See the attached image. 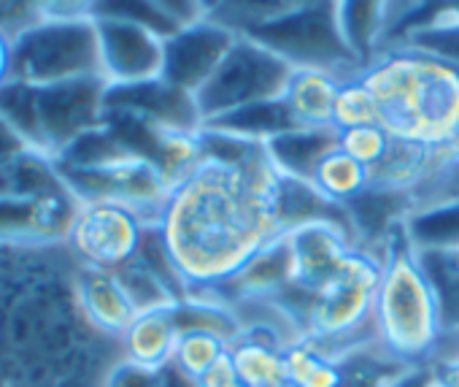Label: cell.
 <instances>
[{
  "label": "cell",
  "mask_w": 459,
  "mask_h": 387,
  "mask_svg": "<svg viewBox=\"0 0 459 387\" xmlns=\"http://www.w3.org/2000/svg\"><path fill=\"white\" fill-rule=\"evenodd\" d=\"M279 184L281 173L265 146L247 163L203 157L170 187L154 228L186 285V295L230 282L284 233Z\"/></svg>",
  "instance_id": "obj_1"
},
{
  "label": "cell",
  "mask_w": 459,
  "mask_h": 387,
  "mask_svg": "<svg viewBox=\"0 0 459 387\" xmlns=\"http://www.w3.org/2000/svg\"><path fill=\"white\" fill-rule=\"evenodd\" d=\"M378 106V125L403 141L432 149H459V66L394 44L362 74Z\"/></svg>",
  "instance_id": "obj_2"
},
{
  "label": "cell",
  "mask_w": 459,
  "mask_h": 387,
  "mask_svg": "<svg viewBox=\"0 0 459 387\" xmlns=\"http://www.w3.org/2000/svg\"><path fill=\"white\" fill-rule=\"evenodd\" d=\"M386 266L373 303L376 341L386 357L408 368H427L440 333L432 287L400 223L384 242Z\"/></svg>",
  "instance_id": "obj_3"
},
{
  "label": "cell",
  "mask_w": 459,
  "mask_h": 387,
  "mask_svg": "<svg viewBox=\"0 0 459 387\" xmlns=\"http://www.w3.org/2000/svg\"><path fill=\"white\" fill-rule=\"evenodd\" d=\"M108 84L79 79L52 87L9 82L0 90V117L39 154L57 160L79 138L106 125Z\"/></svg>",
  "instance_id": "obj_4"
},
{
  "label": "cell",
  "mask_w": 459,
  "mask_h": 387,
  "mask_svg": "<svg viewBox=\"0 0 459 387\" xmlns=\"http://www.w3.org/2000/svg\"><path fill=\"white\" fill-rule=\"evenodd\" d=\"M386 252L354 247L333 279L314 295L306 317V339L333 357L378 344L373 328V303L384 279Z\"/></svg>",
  "instance_id": "obj_5"
},
{
  "label": "cell",
  "mask_w": 459,
  "mask_h": 387,
  "mask_svg": "<svg viewBox=\"0 0 459 387\" xmlns=\"http://www.w3.org/2000/svg\"><path fill=\"white\" fill-rule=\"evenodd\" d=\"M95 76H100V44L92 17H44L14 36L12 82L52 87Z\"/></svg>",
  "instance_id": "obj_6"
},
{
  "label": "cell",
  "mask_w": 459,
  "mask_h": 387,
  "mask_svg": "<svg viewBox=\"0 0 459 387\" xmlns=\"http://www.w3.org/2000/svg\"><path fill=\"white\" fill-rule=\"evenodd\" d=\"M292 74L295 68L284 57L252 36L238 33L236 44L230 47L213 76L195 92L200 122L205 125L224 114L284 98Z\"/></svg>",
  "instance_id": "obj_7"
},
{
  "label": "cell",
  "mask_w": 459,
  "mask_h": 387,
  "mask_svg": "<svg viewBox=\"0 0 459 387\" xmlns=\"http://www.w3.org/2000/svg\"><path fill=\"white\" fill-rule=\"evenodd\" d=\"M247 36L284 57L292 68L327 71L341 79H354L362 74V63L354 57L343 39L335 4L276 20L249 31Z\"/></svg>",
  "instance_id": "obj_8"
},
{
  "label": "cell",
  "mask_w": 459,
  "mask_h": 387,
  "mask_svg": "<svg viewBox=\"0 0 459 387\" xmlns=\"http://www.w3.org/2000/svg\"><path fill=\"white\" fill-rule=\"evenodd\" d=\"M149 228L154 225L125 204L79 201L63 247L76 266L117 274L138 258Z\"/></svg>",
  "instance_id": "obj_9"
},
{
  "label": "cell",
  "mask_w": 459,
  "mask_h": 387,
  "mask_svg": "<svg viewBox=\"0 0 459 387\" xmlns=\"http://www.w3.org/2000/svg\"><path fill=\"white\" fill-rule=\"evenodd\" d=\"M92 20L100 44V76L108 87H135L162 79L168 36L130 20Z\"/></svg>",
  "instance_id": "obj_10"
},
{
  "label": "cell",
  "mask_w": 459,
  "mask_h": 387,
  "mask_svg": "<svg viewBox=\"0 0 459 387\" xmlns=\"http://www.w3.org/2000/svg\"><path fill=\"white\" fill-rule=\"evenodd\" d=\"M79 198L71 189L47 196H0V250L63 247Z\"/></svg>",
  "instance_id": "obj_11"
},
{
  "label": "cell",
  "mask_w": 459,
  "mask_h": 387,
  "mask_svg": "<svg viewBox=\"0 0 459 387\" xmlns=\"http://www.w3.org/2000/svg\"><path fill=\"white\" fill-rule=\"evenodd\" d=\"M435 0H338L343 39L362 68L394 47Z\"/></svg>",
  "instance_id": "obj_12"
},
{
  "label": "cell",
  "mask_w": 459,
  "mask_h": 387,
  "mask_svg": "<svg viewBox=\"0 0 459 387\" xmlns=\"http://www.w3.org/2000/svg\"><path fill=\"white\" fill-rule=\"evenodd\" d=\"M236 31H230L213 17H203L176 31L165 41L162 82L195 98V92L213 76L230 47L236 44Z\"/></svg>",
  "instance_id": "obj_13"
},
{
  "label": "cell",
  "mask_w": 459,
  "mask_h": 387,
  "mask_svg": "<svg viewBox=\"0 0 459 387\" xmlns=\"http://www.w3.org/2000/svg\"><path fill=\"white\" fill-rule=\"evenodd\" d=\"M287 242H290L292 266H295L292 285L311 295L327 279H333L335 271L341 268V263L346 260V255L354 247H359L354 231L349 225H341L333 220H316V223L298 225V228L287 231Z\"/></svg>",
  "instance_id": "obj_14"
},
{
  "label": "cell",
  "mask_w": 459,
  "mask_h": 387,
  "mask_svg": "<svg viewBox=\"0 0 459 387\" xmlns=\"http://www.w3.org/2000/svg\"><path fill=\"white\" fill-rule=\"evenodd\" d=\"M74 295L84 322L106 341H119L138 317L117 274L82 268L74 271Z\"/></svg>",
  "instance_id": "obj_15"
},
{
  "label": "cell",
  "mask_w": 459,
  "mask_h": 387,
  "mask_svg": "<svg viewBox=\"0 0 459 387\" xmlns=\"http://www.w3.org/2000/svg\"><path fill=\"white\" fill-rule=\"evenodd\" d=\"M178 322H176V306L170 309H154L141 312L133 325L125 330V336L117 341L119 357L152 371H160L173 360L176 344H178Z\"/></svg>",
  "instance_id": "obj_16"
},
{
  "label": "cell",
  "mask_w": 459,
  "mask_h": 387,
  "mask_svg": "<svg viewBox=\"0 0 459 387\" xmlns=\"http://www.w3.org/2000/svg\"><path fill=\"white\" fill-rule=\"evenodd\" d=\"M271 163L279 173L311 181L316 165L338 149V130L335 128H295L271 138L268 144Z\"/></svg>",
  "instance_id": "obj_17"
},
{
  "label": "cell",
  "mask_w": 459,
  "mask_h": 387,
  "mask_svg": "<svg viewBox=\"0 0 459 387\" xmlns=\"http://www.w3.org/2000/svg\"><path fill=\"white\" fill-rule=\"evenodd\" d=\"M346 79L314 71V68H295L290 87L284 92V103L298 128H333V109L338 90Z\"/></svg>",
  "instance_id": "obj_18"
},
{
  "label": "cell",
  "mask_w": 459,
  "mask_h": 387,
  "mask_svg": "<svg viewBox=\"0 0 459 387\" xmlns=\"http://www.w3.org/2000/svg\"><path fill=\"white\" fill-rule=\"evenodd\" d=\"M333 4H338V0H221L211 17L236 33H249L276 20Z\"/></svg>",
  "instance_id": "obj_19"
},
{
  "label": "cell",
  "mask_w": 459,
  "mask_h": 387,
  "mask_svg": "<svg viewBox=\"0 0 459 387\" xmlns=\"http://www.w3.org/2000/svg\"><path fill=\"white\" fill-rule=\"evenodd\" d=\"M203 128L221 130V133H230V136L247 138V141L268 144L271 138H276L281 133H290L298 125H295V119L290 114L284 98H279V101H265V103H257V106H249V109H241V111H233V114H224L219 119L205 122Z\"/></svg>",
  "instance_id": "obj_20"
},
{
  "label": "cell",
  "mask_w": 459,
  "mask_h": 387,
  "mask_svg": "<svg viewBox=\"0 0 459 387\" xmlns=\"http://www.w3.org/2000/svg\"><path fill=\"white\" fill-rule=\"evenodd\" d=\"M435 295L440 330H459V250H416Z\"/></svg>",
  "instance_id": "obj_21"
},
{
  "label": "cell",
  "mask_w": 459,
  "mask_h": 387,
  "mask_svg": "<svg viewBox=\"0 0 459 387\" xmlns=\"http://www.w3.org/2000/svg\"><path fill=\"white\" fill-rule=\"evenodd\" d=\"M311 184L322 192L327 201H333L338 207H349L370 189V168L357 163L343 149H333L316 165Z\"/></svg>",
  "instance_id": "obj_22"
},
{
  "label": "cell",
  "mask_w": 459,
  "mask_h": 387,
  "mask_svg": "<svg viewBox=\"0 0 459 387\" xmlns=\"http://www.w3.org/2000/svg\"><path fill=\"white\" fill-rule=\"evenodd\" d=\"M230 352V341L208 330H181L173 360L181 371L200 379L221 355Z\"/></svg>",
  "instance_id": "obj_23"
},
{
  "label": "cell",
  "mask_w": 459,
  "mask_h": 387,
  "mask_svg": "<svg viewBox=\"0 0 459 387\" xmlns=\"http://www.w3.org/2000/svg\"><path fill=\"white\" fill-rule=\"evenodd\" d=\"M359 125H378V106L370 90L362 84L359 76L346 79L338 90L335 109H333V128L349 130Z\"/></svg>",
  "instance_id": "obj_24"
},
{
  "label": "cell",
  "mask_w": 459,
  "mask_h": 387,
  "mask_svg": "<svg viewBox=\"0 0 459 387\" xmlns=\"http://www.w3.org/2000/svg\"><path fill=\"white\" fill-rule=\"evenodd\" d=\"M389 144L392 136L381 125H359V128L338 130V149H343L346 154H351L357 163L368 168H376L384 160Z\"/></svg>",
  "instance_id": "obj_25"
},
{
  "label": "cell",
  "mask_w": 459,
  "mask_h": 387,
  "mask_svg": "<svg viewBox=\"0 0 459 387\" xmlns=\"http://www.w3.org/2000/svg\"><path fill=\"white\" fill-rule=\"evenodd\" d=\"M146 4L173 28V31H181L203 17L205 14V6L203 0H146Z\"/></svg>",
  "instance_id": "obj_26"
},
{
  "label": "cell",
  "mask_w": 459,
  "mask_h": 387,
  "mask_svg": "<svg viewBox=\"0 0 459 387\" xmlns=\"http://www.w3.org/2000/svg\"><path fill=\"white\" fill-rule=\"evenodd\" d=\"M100 387H157V371L117 357L106 371Z\"/></svg>",
  "instance_id": "obj_27"
},
{
  "label": "cell",
  "mask_w": 459,
  "mask_h": 387,
  "mask_svg": "<svg viewBox=\"0 0 459 387\" xmlns=\"http://www.w3.org/2000/svg\"><path fill=\"white\" fill-rule=\"evenodd\" d=\"M233 382H238V371H236V365H233V357H230V352L221 355V357L200 376V387H227V384H233Z\"/></svg>",
  "instance_id": "obj_28"
},
{
  "label": "cell",
  "mask_w": 459,
  "mask_h": 387,
  "mask_svg": "<svg viewBox=\"0 0 459 387\" xmlns=\"http://www.w3.org/2000/svg\"><path fill=\"white\" fill-rule=\"evenodd\" d=\"M157 387H200V379L189 376L176 363H168L157 371Z\"/></svg>",
  "instance_id": "obj_29"
},
{
  "label": "cell",
  "mask_w": 459,
  "mask_h": 387,
  "mask_svg": "<svg viewBox=\"0 0 459 387\" xmlns=\"http://www.w3.org/2000/svg\"><path fill=\"white\" fill-rule=\"evenodd\" d=\"M12 55H14V36L0 25V90L12 82Z\"/></svg>",
  "instance_id": "obj_30"
},
{
  "label": "cell",
  "mask_w": 459,
  "mask_h": 387,
  "mask_svg": "<svg viewBox=\"0 0 459 387\" xmlns=\"http://www.w3.org/2000/svg\"><path fill=\"white\" fill-rule=\"evenodd\" d=\"M443 387H459V360L456 363H448V365H437V368H429Z\"/></svg>",
  "instance_id": "obj_31"
},
{
  "label": "cell",
  "mask_w": 459,
  "mask_h": 387,
  "mask_svg": "<svg viewBox=\"0 0 459 387\" xmlns=\"http://www.w3.org/2000/svg\"><path fill=\"white\" fill-rule=\"evenodd\" d=\"M12 9H14V0H0V25H6Z\"/></svg>",
  "instance_id": "obj_32"
},
{
  "label": "cell",
  "mask_w": 459,
  "mask_h": 387,
  "mask_svg": "<svg viewBox=\"0 0 459 387\" xmlns=\"http://www.w3.org/2000/svg\"><path fill=\"white\" fill-rule=\"evenodd\" d=\"M219 4H221V0H203V6H205V14L211 17L216 9H219Z\"/></svg>",
  "instance_id": "obj_33"
},
{
  "label": "cell",
  "mask_w": 459,
  "mask_h": 387,
  "mask_svg": "<svg viewBox=\"0 0 459 387\" xmlns=\"http://www.w3.org/2000/svg\"><path fill=\"white\" fill-rule=\"evenodd\" d=\"M424 387H443V384H440V379H437V376H435L432 371H427V379H424Z\"/></svg>",
  "instance_id": "obj_34"
},
{
  "label": "cell",
  "mask_w": 459,
  "mask_h": 387,
  "mask_svg": "<svg viewBox=\"0 0 459 387\" xmlns=\"http://www.w3.org/2000/svg\"><path fill=\"white\" fill-rule=\"evenodd\" d=\"M257 387H290L287 382H268V384H257Z\"/></svg>",
  "instance_id": "obj_35"
},
{
  "label": "cell",
  "mask_w": 459,
  "mask_h": 387,
  "mask_svg": "<svg viewBox=\"0 0 459 387\" xmlns=\"http://www.w3.org/2000/svg\"><path fill=\"white\" fill-rule=\"evenodd\" d=\"M446 4L456 12V17H459V0H446Z\"/></svg>",
  "instance_id": "obj_36"
},
{
  "label": "cell",
  "mask_w": 459,
  "mask_h": 387,
  "mask_svg": "<svg viewBox=\"0 0 459 387\" xmlns=\"http://www.w3.org/2000/svg\"><path fill=\"white\" fill-rule=\"evenodd\" d=\"M227 387H247V384H244V382L238 379V382H233V384H227Z\"/></svg>",
  "instance_id": "obj_37"
},
{
  "label": "cell",
  "mask_w": 459,
  "mask_h": 387,
  "mask_svg": "<svg viewBox=\"0 0 459 387\" xmlns=\"http://www.w3.org/2000/svg\"><path fill=\"white\" fill-rule=\"evenodd\" d=\"M456 250H459V247H456Z\"/></svg>",
  "instance_id": "obj_38"
}]
</instances>
